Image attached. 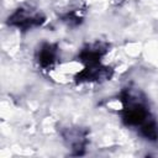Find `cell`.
I'll list each match as a JSON object with an SVG mask.
<instances>
[{
  "label": "cell",
  "mask_w": 158,
  "mask_h": 158,
  "mask_svg": "<svg viewBox=\"0 0 158 158\" xmlns=\"http://www.w3.org/2000/svg\"><path fill=\"white\" fill-rule=\"evenodd\" d=\"M43 22V17L38 14H30V11L19 9L16 10L10 17H9V23L23 30H28L36 26H40Z\"/></svg>",
  "instance_id": "6da1fadb"
},
{
  "label": "cell",
  "mask_w": 158,
  "mask_h": 158,
  "mask_svg": "<svg viewBox=\"0 0 158 158\" xmlns=\"http://www.w3.org/2000/svg\"><path fill=\"white\" fill-rule=\"evenodd\" d=\"M56 48L52 44H44L38 53V63L42 68H49L56 60Z\"/></svg>",
  "instance_id": "7a4b0ae2"
}]
</instances>
